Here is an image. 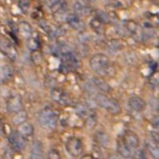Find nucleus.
<instances>
[{
  "mask_svg": "<svg viewBox=\"0 0 159 159\" xmlns=\"http://www.w3.org/2000/svg\"><path fill=\"white\" fill-rule=\"evenodd\" d=\"M83 142L75 137L69 138L66 142V150L72 157H79L83 153Z\"/></svg>",
  "mask_w": 159,
  "mask_h": 159,
  "instance_id": "0eeeda50",
  "label": "nucleus"
},
{
  "mask_svg": "<svg viewBox=\"0 0 159 159\" xmlns=\"http://www.w3.org/2000/svg\"><path fill=\"white\" fill-rule=\"evenodd\" d=\"M102 22L100 21V20L97 18H93L90 21V27H91V29H93L96 32H98V33H101L102 31H103V29H102Z\"/></svg>",
  "mask_w": 159,
  "mask_h": 159,
  "instance_id": "cd10ccee",
  "label": "nucleus"
},
{
  "mask_svg": "<svg viewBox=\"0 0 159 159\" xmlns=\"http://www.w3.org/2000/svg\"><path fill=\"white\" fill-rule=\"evenodd\" d=\"M147 148L150 151V153L152 154L155 158H158L159 155V148H158V141H155L151 138V141H148L147 143Z\"/></svg>",
  "mask_w": 159,
  "mask_h": 159,
  "instance_id": "b1692460",
  "label": "nucleus"
},
{
  "mask_svg": "<svg viewBox=\"0 0 159 159\" xmlns=\"http://www.w3.org/2000/svg\"><path fill=\"white\" fill-rule=\"evenodd\" d=\"M123 142L129 147L130 150L135 151L136 148H139V137H138L137 134H135L134 132H130V130H126L123 135Z\"/></svg>",
  "mask_w": 159,
  "mask_h": 159,
  "instance_id": "1a4fd4ad",
  "label": "nucleus"
},
{
  "mask_svg": "<svg viewBox=\"0 0 159 159\" xmlns=\"http://www.w3.org/2000/svg\"><path fill=\"white\" fill-rule=\"evenodd\" d=\"M153 121H154V124H155V126H157V124H158V117L156 116L155 118H154Z\"/></svg>",
  "mask_w": 159,
  "mask_h": 159,
  "instance_id": "473e14b6",
  "label": "nucleus"
},
{
  "mask_svg": "<svg viewBox=\"0 0 159 159\" xmlns=\"http://www.w3.org/2000/svg\"><path fill=\"white\" fill-rule=\"evenodd\" d=\"M129 108L132 110H134V111L140 112L145 109L147 103H145L144 100L142 98H140V97L133 96V97H130L129 100Z\"/></svg>",
  "mask_w": 159,
  "mask_h": 159,
  "instance_id": "ddd939ff",
  "label": "nucleus"
},
{
  "mask_svg": "<svg viewBox=\"0 0 159 159\" xmlns=\"http://www.w3.org/2000/svg\"><path fill=\"white\" fill-rule=\"evenodd\" d=\"M107 46H108V49L111 51H120L123 49V43L119 39H111L107 43Z\"/></svg>",
  "mask_w": 159,
  "mask_h": 159,
  "instance_id": "bb28decb",
  "label": "nucleus"
},
{
  "mask_svg": "<svg viewBox=\"0 0 159 159\" xmlns=\"http://www.w3.org/2000/svg\"><path fill=\"white\" fill-rule=\"evenodd\" d=\"M90 83L92 84V86H93L94 88L97 89V90H100V91H102V92H109L110 90H111L110 86L104 81L103 79L92 78L91 81H90Z\"/></svg>",
  "mask_w": 159,
  "mask_h": 159,
  "instance_id": "2eb2a0df",
  "label": "nucleus"
},
{
  "mask_svg": "<svg viewBox=\"0 0 159 159\" xmlns=\"http://www.w3.org/2000/svg\"><path fill=\"white\" fill-rule=\"evenodd\" d=\"M98 137H97V139L99 141V144L100 145H106L107 142H108V138H107V136L104 134V133H98Z\"/></svg>",
  "mask_w": 159,
  "mask_h": 159,
  "instance_id": "c85d7f7f",
  "label": "nucleus"
},
{
  "mask_svg": "<svg viewBox=\"0 0 159 159\" xmlns=\"http://www.w3.org/2000/svg\"><path fill=\"white\" fill-rule=\"evenodd\" d=\"M39 123L46 129H55L58 123V116L56 111L51 107H45L39 114Z\"/></svg>",
  "mask_w": 159,
  "mask_h": 159,
  "instance_id": "7ed1b4c3",
  "label": "nucleus"
},
{
  "mask_svg": "<svg viewBox=\"0 0 159 159\" xmlns=\"http://www.w3.org/2000/svg\"><path fill=\"white\" fill-rule=\"evenodd\" d=\"M112 13H107L104 11H98L97 12V18H98L102 24H111L116 18L112 17Z\"/></svg>",
  "mask_w": 159,
  "mask_h": 159,
  "instance_id": "412c9836",
  "label": "nucleus"
},
{
  "mask_svg": "<svg viewBox=\"0 0 159 159\" xmlns=\"http://www.w3.org/2000/svg\"><path fill=\"white\" fill-rule=\"evenodd\" d=\"M49 157H50V158H55V159H57V158H60L61 156H60V153H58L57 151L51 150V151H49Z\"/></svg>",
  "mask_w": 159,
  "mask_h": 159,
  "instance_id": "7c9ffc66",
  "label": "nucleus"
},
{
  "mask_svg": "<svg viewBox=\"0 0 159 159\" xmlns=\"http://www.w3.org/2000/svg\"><path fill=\"white\" fill-rule=\"evenodd\" d=\"M19 30L20 32H21V34L24 35L25 37H30L31 35H32L33 33V30H32V27H31V25L29 22L27 21H21L19 25Z\"/></svg>",
  "mask_w": 159,
  "mask_h": 159,
  "instance_id": "5701e85b",
  "label": "nucleus"
},
{
  "mask_svg": "<svg viewBox=\"0 0 159 159\" xmlns=\"http://www.w3.org/2000/svg\"><path fill=\"white\" fill-rule=\"evenodd\" d=\"M45 3L53 13L60 11V10H66V2L65 0H45Z\"/></svg>",
  "mask_w": 159,
  "mask_h": 159,
  "instance_id": "dca6fc26",
  "label": "nucleus"
},
{
  "mask_svg": "<svg viewBox=\"0 0 159 159\" xmlns=\"http://www.w3.org/2000/svg\"><path fill=\"white\" fill-rule=\"evenodd\" d=\"M14 75V69L10 65H0V85L10 82Z\"/></svg>",
  "mask_w": 159,
  "mask_h": 159,
  "instance_id": "f8f14e48",
  "label": "nucleus"
},
{
  "mask_svg": "<svg viewBox=\"0 0 159 159\" xmlns=\"http://www.w3.org/2000/svg\"><path fill=\"white\" fill-rule=\"evenodd\" d=\"M43 144L40 141H34L32 144V148H31V158L39 159L43 158Z\"/></svg>",
  "mask_w": 159,
  "mask_h": 159,
  "instance_id": "6ab92c4d",
  "label": "nucleus"
},
{
  "mask_svg": "<svg viewBox=\"0 0 159 159\" xmlns=\"http://www.w3.org/2000/svg\"><path fill=\"white\" fill-rule=\"evenodd\" d=\"M139 157L140 158H147V156H145V153L143 152V151H140V152H139Z\"/></svg>",
  "mask_w": 159,
  "mask_h": 159,
  "instance_id": "2f4dec72",
  "label": "nucleus"
},
{
  "mask_svg": "<svg viewBox=\"0 0 159 159\" xmlns=\"http://www.w3.org/2000/svg\"><path fill=\"white\" fill-rule=\"evenodd\" d=\"M51 99L60 105H70L71 99L67 92H65L60 87H53L51 89Z\"/></svg>",
  "mask_w": 159,
  "mask_h": 159,
  "instance_id": "6e6552de",
  "label": "nucleus"
},
{
  "mask_svg": "<svg viewBox=\"0 0 159 159\" xmlns=\"http://www.w3.org/2000/svg\"><path fill=\"white\" fill-rule=\"evenodd\" d=\"M10 147L16 152H22L25 148V138L19 132H12L7 137Z\"/></svg>",
  "mask_w": 159,
  "mask_h": 159,
  "instance_id": "423d86ee",
  "label": "nucleus"
},
{
  "mask_svg": "<svg viewBox=\"0 0 159 159\" xmlns=\"http://www.w3.org/2000/svg\"><path fill=\"white\" fill-rule=\"evenodd\" d=\"M18 6L20 9H21L22 12L27 13L28 10H29V7H30V2H29V0H19Z\"/></svg>",
  "mask_w": 159,
  "mask_h": 159,
  "instance_id": "c756f323",
  "label": "nucleus"
},
{
  "mask_svg": "<svg viewBox=\"0 0 159 159\" xmlns=\"http://www.w3.org/2000/svg\"><path fill=\"white\" fill-rule=\"evenodd\" d=\"M73 11L74 14L79 15V16H89L93 10L88 4H85L81 1H76L73 4Z\"/></svg>",
  "mask_w": 159,
  "mask_h": 159,
  "instance_id": "4468645a",
  "label": "nucleus"
},
{
  "mask_svg": "<svg viewBox=\"0 0 159 159\" xmlns=\"http://www.w3.org/2000/svg\"><path fill=\"white\" fill-rule=\"evenodd\" d=\"M94 101L99 106L106 109L110 114L118 115L121 112V106H120L119 102L108 96L102 93H94Z\"/></svg>",
  "mask_w": 159,
  "mask_h": 159,
  "instance_id": "f03ea898",
  "label": "nucleus"
},
{
  "mask_svg": "<svg viewBox=\"0 0 159 159\" xmlns=\"http://www.w3.org/2000/svg\"><path fill=\"white\" fill-rule=\"evenodd\" d=\"M89 65L92 70L100 75L109 74L110 68H111L109 57L103 53H97V54L92 55L89 60Z\"/></svg>",
  "mask_w": 159,
  "mask_h": 159,
  "instance_id": "f257e3e1",
  "label": "nucleus"
},
{
  "mask_svg": "<svg viewBox=\"0 0 159 159\" xmlns=\"http://www.w3.org/2000/svg\"><path fill=\"white\" fill-rule=\"evenodd\" d=\"M124 27L126 29L127 33L132 36L136 42L142 43L144 42V34H143L142 27L134 20H127L124 22Z\"/></svg>",
  "mask_w": 159,
  "mask_h": 159,
  "instance_id": "39448f33",
  "label": "nucleus"
},
{
  "mask_svg": "<svg viewBox=\"0 0 159 159\" xmlns=\"http://www.w3.org/2000/svg\"><path fill=\"white\" fill-rule=\"evenodd\" d=\"M22 108V100L18 94L10 97L7 102V109L10 112H17Z\"/></svg>",
  "mask_w": 159,
  "mask_h": 159,
  "instance_id": "9d476101",
  "label": "nucleus"
},
{
  "mask_svg": "<svg viewBox=\"0 0 159 159\" xmlns=\"http://www.w3.org/2000/svg\"><path fill=\"white\" fill-rule=\"evenodd\" d=\"M65 21L67 22L69 25V27H71L73 30L82 31L85 28V24L83 22V20L80 18L79 15H76V14H68Z\"/></svg>",
  "mask_w": 159,
  "mask_h": 159,
  "instance_id": "9b49d317",
  "label": "nucleus"
},
{
  "mask_svg": "<svg viewBox=\"0 0 159 159\" xmlns=\"http://www.w3.org/2000/svg\"><path fill=\"white\" fill-rule=\"evenodd\" d=\"M27 45H28V48H29L31 51H36V50L39 49L40 42H39V39H38L37 37L32 36V35H31L30 37H28Z\"/></svg>",
  "mask_w": 159,
  "mask_h": 159,
  "instance_id": "393cba45",
  "label": "nucleus"
},
{
  "mask_svg": "<svg viewBox=\"0 0 159 159\" xmlns=\"http://www.w3.org/2000/svg\"><path fill=\"white\" fill-rule=\"evenodd\" d=\"M60 57L61 60V68H64L67 71H73L80 66L79 58L72 49L61 52Z\"/></svg>",
  "mask_w": 159,
  "mask_h": 159,
  "instance_id": "20e7f679",
  "label": "nucleus"
},
{
  "mask_svg": "<svg viewBox=\"0 0 159 159\" xmlns=\"http://www.w3.org/2000/svg\"><path fill=\"white\" fill-rule=\"evenodd\" d=\"M28 119V115L25 110H18L16 112L14 117H13V123L16 125H20L21 123H24L27 121Z\"/></svg>",
  "mask_w": 159,
  "mask_h": 159,
  "instance_id": "4be33fe9",
  "label": "nucleus"
},
{
  "mask_svg": "<svg viewBox=\"0 0 159 159\" xmlns=\"http://www.w3.org/2000/svg\"><path fill=\"white\" fill-rule=\"evenodd\" d=\"M19 133L24 136L25 138H29L34 134V127L32 126V124H30V123H28L25 121L20 124Z\"/></svg>",
  "mask_w": 159,
  "mask_h": 159,
  "instance_id": "aec40b11",
  "label": "nucleus"
},
{
  "mask_svg": "<svg viewBox=\"0 0 159 159\" xmlns=\"http://www.w3.org/2000/svg\"><path fill=\"white\" fill-rule=\"evenodd\" d=\"M0 48L4 52V54H7L11 60H16L17 58V51L14 49L13 45L7 43V40H3L2 43H0Z\"/></svg>",
  "mask_w": 159,
  "mask_h": 159,
  "instance_id": "f3484780",
  "label": "nucleus"
},
{
  "mask_svg": "<svg viewBox=\"0 0 159 159\" xmlns=\"http://www.w3.org/2000/svg\"><path fill=\"white\" fill-rule=\"evenodd\" d=\"M76 111L82 118H87L89 115H91V110L86 104H79L76 106Z\"/></svg>",
  "mask_w": 159,
  "mask_h": 159,
  "instance_id": "a878e982",
  "label": "nucleus"
},
{
  "mask_svg": "<svg viewBox=\"0 0 159 159\" xmlns=\"http://www.w3.org/2000/svg\"><path fill=\"white\" fill-rule=\"evenodd\" d=\"M117 150L118 153L122 156L123 158H132L133 157V150L127 147L122 140L117 141Z\"/></svg>",
  "mask_w": 159,
  "mask_h": 159,
  "instance_id": "a211bd4d",
  "label": "nucleus"
}]
</instances>
